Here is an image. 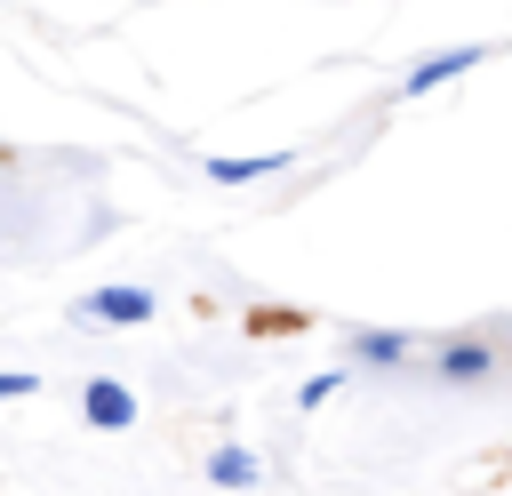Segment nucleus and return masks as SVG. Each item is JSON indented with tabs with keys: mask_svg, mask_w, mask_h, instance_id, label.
Here are the masks:
<instances>
[{
	"mask_svg": "<svg viewBox=\"0 0 512 496\" xmlns=\"http://www.w3.org/2000/svg\"><path fill=\"white\" fill-rule=\"evenodd\" d=\"M72 312H80V320H96V328H144V320L160 312V296H152V288H136V280H112V288H88Z\"/></svg>",
	"mask_w": 512,
	"mask_h": 496,
	"instance_id": "obj_1",
	"label": "nucleus"
},
{
	"mask_svg": "<svg viewBox=\"0 0 512 496\" xmlns=\"http://www.w3.org/2000/svg\"><path fill=\"white\" fill-rule=\"evenodd\" d=\"M488 56H496V48H472V40H464V48H432L424 64H408V72H400V96H432V88H448V80L480 72Z\"/></svg>",
	"mask_w": 512,
	"mask_h": 496,
	"instance_id": "obj_2",
	"label": "nucleus"
},
{
	"mask_svg": "<svg viewBox=\"0 0 512 496\" xmlns=\"http://www.w3.org/2000/svg\"><path fill=\"white\" fill-rule=\"evenodd\" d=\"M432 376H440V384H488V376H496V344H488V336H448V344L432 352Z\"/></svg>",
	"mask_w": 512,
	"mask_h": 496,
	"instance_id": "obj_3",
	"label": "nucleus"
},
{
	"mask_svg": "<svg viewBox=\"0 0 512 496\" xmlns=\"http://www.w3.org/2000/svg\"><path fill=\"white\" fill-rule=\"evenodd\" d=\"M80 424H88V432H128V424H136V392H128L120 376H88V392H80Z\"/></svg>",
	"mask_w": 512,
	"mask_h": 496,
	"instance_id": "obj_4",
	"label": "nucleus"
},
{
	"mask_svg": "<svg viewBox=\"0 0 512 496\" xmlns=\"http://www.w3.org/2000/svg\"><path fill=\"white\" fill-rule=\"evenodd\" d=\"M416 360V336L400 328H352L344 336V368H408Z\"/></svg>",
	"mask_w": 512,
	"mask_h": 496,
	"instance_id": "obj_5",
	"label": "nucleus"
},
{
	"mask_svg": "<svg viewBox=\"0 0 512 496\" xmlns=\"http://www.w3.org/2000/svg\"><path fill=\"white\" fill-rule=\"evenodd\" d=\"M280 168H296V152H216L208 160L216 184H256V176H280Z\"/></svg>",
	"mask_w": 512,
	"mask_h": 496,
	"instance_id": "obj_6",
	"label": "nucleus"
},
{
	"mask_svg": "<svg viewBox=\"0 0 512 496\" xmlns=\"http://www.w3.org/2000/svg\"><path fill=\"white\" fill-rule=\"evenodd\" d=\"M208 480H216V488H256V480H264V464H256L240 440H224V448H208Z\"/></svg>",
	"mask_w": 512,
	"mask_h": 496,
	"instance_id": "obj_7",
	"label": "nucleus"
},
{
	"mask_svg": "<svg viewBox=\"0 0 512 496\" xmlns=\"http://www.w3.org/2000/svg\"><path fill=\"white\" fill-rule=\"evenodd\" d=\"M344 376H352V368H320V376H304V384H296V408H312V416H320V408L344 392Z\"/></svg>",
	"mask_w": 512,
	"mask_h": 496,
	"instance_id": "obj_8",
	"label": "nucleus"
},
{
	"mask_svg": "<svg viewBox=\"0 0 512 496\" xmlns=\"http://www.w3.org/2000/svg\"><path fill=\"white\" fill-rule=\"evenodd\" d=\"M40 392V376H24V368H0V400H32Z\"/></svg>",
	"mask_w": 512,
	"mask_h": 496,
	"instance_id": "obj_9",
	"label": "nucleus"
}]
</instances>
